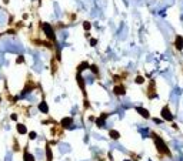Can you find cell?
<instances>
[{
  "instance_id": "cell-16",
  "label": "cell",
  "mask_w": 183,
  "mask_h": 161,
  "mask_svg": "<svg viewBox=\"0 0 183 161\" xmlns=\"http://www.w3.org/2000/svg\"><path fill=\"white\" fill-rule=\"evenodd\" d=\"M90 27H92V26H90V23H89V21H84V23H83V29H84V30H89Z\"/></svg>"
},
{
  "instance_id": "cell-3",
  "label": "cell",
  "mask_w": 183,
  "mask_h": 161,
  "mask_svg": "<svg viewBox=\"0 0 183 161\" xmlns=\"http://www.w3.org/2000/svg\"><path fill=\"white\" fill-rule=\"evenodd\" d=\"M162 117H163L165 120H168V121H172V120H173V115L170 114V111H169L168 107H165V108L162 110Z\"/></svg>"
},
{
  "instance_id": "cell-21",
  "label": "cell",
  "mask_w": 183,
  "mask_h": 161,
  "mask_svg": "<svg viewBox=\"0 0 183 161\" xmlns=\"http://www.w3.org/2000/svg\"><path fill=\"white\" fill-rule=\"evenodd\" d=\"M17 61H19V63H23V57H22V56H20V57H19V59H17Z\"/></svg>"
},
{
  "instance_id": "cell-23",
  "label": "cell",
  "mask_w": 183,
  "mask_h": 161,
  "mask_svg": "<svg viewBox=\"0 0 183 161\" xmlns=\"http://www.w3.org/2000/svg\"><path fill=\"white\" fill-rule=\"evenodd\" d=\"M6 1H7V0H6Z\"/></svg>"
},
{
  "instance_id": "cell-13",
  "label": "cell",
  "mask_w": 183,
  "mask_h": 161,
  "mask_svg": "<svg viewBox=\"0 0 183 161\" xmlns=\"http://www.w3.org/2000/svg\"><path fill=\"white\" fill-rule=\"evenodd\" d=\"M110 137H112L113 140H117V138L120 137V134H119L117 131H114V130H112V131H110Z\"/></svg>"
},
{
  "instance_id": "cell-5",
  "label": "cell",
  "mask_w": 183,
  "mask_h": 161,
  "mask_svg": "<svg viewBox=\"0 0 183 161\" xmlns=\"http://www.w3.org/2000/svg\"><path fill=\"white\" fill-rule=\"evenodd\" d=\"M124 93H126V90H124L123 86H116V87H114V94H117V96H123Z\"/></svg>"
},
{
  "instance_id": "cell-20",
  "label": "cell",
  "mask_w": 183,
  "mask_h": 161,
  "mask_svg": "<svg viewBox=\"0 0 183 161\" xmlns=\"http://www.w3.org/2000/svg\"><path fill=\"white\" fill-rule=\"evenodd\" d=\"M96 43H97V40H96V39H92V40H90V44H92V46H96Z\"/></svg>"
},
{
  "instance_id": "cell-12",
  "label": "cell",
  "mask_w": 183,
  "mask_h": 161,
  "mask_svg": "<svg viewBox=\"0 0 183 161\" xmlns=\"http://www.w3.org/2000/svg\"><path fill=\"white\" fill-rule=\"evenodd\" d=\"M46 155H47V161H52L53 155H52V151H50V147H49V145L46 147Z\"/></svg>"
},
{
  "instance_id": "cell-7",
  "label": "cell",
  "mask_w": 183,
  "mask_h": 161,
  "mask_svg": "<svg viewBox=\"0 0 183 161\" xmlns=\"http://www.w3.org/2000/svg\"><path fill=\"white\" fill-rule=\"evenodd\" d=\"M39 110L43 111V113H49V107H47V104H46L45 101H42V103L39 104Z\"/></svg>"
},
{
  "instance_id": "cell-19",
  "label": "cell",
  "mask_w": 183,
  "mask_h": 161,
  "mask_svg": "<svg viewBox=\"0 0 183 161\" xmlns=\"http://www.w3.org/2000/svg\"><path fill=\"white\" fill-rule=\"evenodd\" d=\"M29 137H30L31 140H34V138H36V133H34V131H31L30 134H29Z\"/></svg>"
},
{
  "instance_id": "cell-17",
  "label": "cell",
  "mask_w": 183,
  "mask_h": 161,
  "mask_svg": "<svg viewBox=\"0 0 183 161\" xmlns=\"http://www.w3.org/2000/svg\"><path fill=\"white\" fill-rule=\"evenodd\" d=\"M90 70L94 73V74H97V73H99V68H97V66H90Z\"/></svg>"
},
{
  "instance_id": "cell-14",
  "label": "cell",
  "mask_w": 183,
  "mask_h": 161,
  "mask_svg": "<svg viewBox=\"0 0 183 161\" xmlns=\"http://www.w3.org/2000/svg\"><path fill=\"white\" fill-rule=\"evenodd\" d=\"M24 158H26V161H34L33 155H31V154H29V153H24Z\"/></svg>"
},
{
  "instance_id": "cell-1",
  "label": "cell",
  "mask_w": 183,
  "mask_h": 161,
  "mask_svg": "<svg viewBox=\"0 0 183 161\" xmlns=\"http://www.w3.org/2000/svg\"><path fill=\"white\" fill-rule=\"evenodd\" d=\"M153 140H154V143H156V147H157V150L160 151V153H163V154H168L170 155V151H169V148L166 147L165 144V141L159 137V135H156V134H153Z\"/></svg>"
},
{
  "instance_id": "cell-11",
  "label": "cell",
  "mask_w": 183,
  "mask_h": 161,
  "mask_svg": "<svg viewBox=\"0 0 183 161\" xmlns=\"http://www.w3.org/2000/svg\"><path fill=\"white\" fill-rule=\"evenodd\" d=\"M106 117H107V114H103V115H102V117H100V118H99V120L96 121L99 127H102V126H103V123H105V118H106Z\"/></svg>"
},
{
  "instance_id": "cell-8",
  "label": "cell",
  "mask_w": 183,
  "mask_h": 161,
  "mask_svg": "<svg viewBox=\"0 0 183 161\" xmlns=\"http://www.w3.org/2000/svg\"><path fill=\"white\" fill-rule=\"evenodd\" d=\"M72 123H73V120H72L70 117H69V118H63V120H61V126H64V127H69Z\"/></svg>"
},
{
  "instance_id": "cell-2",
  "label": "cell",
  "mask_w": 183,
  "mask_h": 161,
  "mask_svg": "<svg viewBox=\"0 0 183 161\" xmlns=\"http://www.w3.org/2000/svg\"><path fill=\"white\" fill-rule=\"evenodd\" d=\"M42 27H43V32L46 33V36H47L50 40H53V41H54V40H56V36H54V32H53L52 26H50L49 23H43V26H42Z\"/></svg>"
},
{
  "instance_id": "cell-22",
  "label": "cell",
  "mask_w": 183,
  "mask_h": 161,
  "mask_svg": "<svg viewBox=\"0 0 183 161\" xmlns=\"http://www.w3.org/2000/svg\"><path fill=\"white\" fill-rule=\"evenodd\" d=\"M12 120H17V115L16 114H12Z\"/></svg>"
},
{
  "instance_id": "cell-4",
  "label": "cell",
  "mask_w": 183,
  "mask_h": 161,
  "mask_svg": "<svg viewBox=\"0 0 183 161\" xmlns=\"http://www.w3.org/2000/svg\"><path fill=\"white\" fill-rule=\"evenodd\" d=\"M175 46H176L177 50H182V48H183V37H182V36H177V37H176Z\"/></svg>"
},
{
  "instance_id": "cell-18",
  "label": "cell",
  "mask_w": 183,
  "mask_h": 161,
  "mask_svg": "<svg viewBox=\"0 0 183 161\" xmlns=\"http://www.w3.org/2000/svg\"><path fill=\"white\" fill-rule=\"evenodd\" d=\"M143 80H145V79H143L142 76H139V77L136 79V83H137V84H142V83H143Z\"/></svg>"
},
{
  "instance_id": "cell-6",
  "label": "cell",
  "mask_w": 183,
  "mask_h": 161,
  "mask_svg": "<svg viewBox=\"0 0 183 161\" xmlns=\"http://www.w3.org/2000/svg\"><path fill=\"white\" fill-rule=\"evenodd\" d=\"M77 83H79V86H80V88H82V90H84V80H83V77H82V74H80V71L77 73Z\"/></svg>"
},
{
  "instance_id": "cell-10",
  "label": "cell",
  "mask_w": 183,
  "mask_h": 161,
  "mask_svg": "<svg viewBox=\"0 0 183 161\" xmlns=\"http://www.w3.org/2000/svg\"><path fill=\"white\" fill-rule=\"evenodd\" d=\"M17 131H19L20 134H26V133H27V130H26V127H24L23 124H17Z\"/></svg>"
},
{
  "instance_id": "cell-9",
  "label": "cell",
  "mask_w": 183,
  "mask_h": 161,
  "mask_svg": "<svg viewBox=\"0 0 183 161\" xmlns=\"http://www.w3.org/2000/svg\"><path fill=\"white\" fill-rule=\"evenodd\" d=\"M137 111H139V114H140V115H143L145 118H149V113H147V110H145V108L139 107V108H137Z\"/></svg>"
},
{
  "instance_id": "cell-15",
  "label": "cell",
  "mask_w": 183,
  "mask_h": 161,
  "mask_svg": "<svg viewBox=\"0 0 183 161\" xmlns=\"http://www.w3.org/2000/svg\"><path fill=\"white\" fill-rule=\"evenodd\" d=\"M84 68H89V64H87V63H82V64L79 66V71H82V70H84Z\"/></svg>"
}]
</instances>
